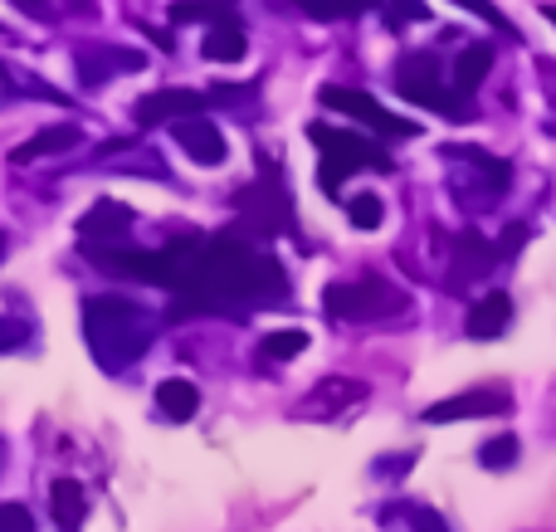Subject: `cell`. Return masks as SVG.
Here are the masks:
<instances>
[{
    "label": "cell",
    "mask_w": 556,
    "mask_h": 532,
    "mask_svg": "<svg viewBox=\"0 0 556 532\" xmlns=\"http://www.w3.org/2000/svg\"><path fill=\"white\" fill-rule=\"evenodd\" d=\"M84 338L93 347V362L103 371H127L156 338V318L132 299L98 293L84 303Z\"/></svg>",
    "instance_id": "obj_1"
},
{
    "label": "cell",
    "mask_w": 556,
    "mask_h": 532,
    "mask_svg": "<svg viewBox=\"0 0 556 532\" xmlns=\"http://www.w3.org/2000/svg\"><path fill=\"white\" fill-rule=\"evenodd\" d=\"M307 137H313L317 147H323V172H317V186H323L327 195H337V186L346 181L352 172H391V152H381L376 142H366V137L356 132H342V127H327V123H313L307 127Z\"/></svg>",
    "instance_id": "obj_2"
},
{
    "label": "cell",
    "mask_w": 556,
    "mask_h": 532,
    "mask_svg": "<svg viewBox=\"0 0 556 532\" xmlns=\"http://www.w3.org/2000/svg\"><path fill=\"white\" fill-rule=\"evenodd\" d=\"M323 308L332 313L337 322H371V318H395V313H405L410 299H405L395 283H386L381 274H366V279H352V283H327Z\"/></svg>",
    "instance_id": "obj_3"
},
{
    "label": "cell",
    "mask_w": 556,
    "mask_h": 532,
    "mask_svg": "<svg viewBox=\"0 0 556 532\" xmlns=\"http://www.w3.org/2000/svg\"><path fill=\"white\" fill-rule=\"evenodd\" d=\"M395 88H401V98L434 107V113L454 117V123H469V117H473V103H469V98L454 93V88H444L440 59H434V54H410V59H401V68H395Z\"/></svg>",
    "instance_id": "obj_4"
},
{
    "label": "cell",
    "mask_w": 556,
    "mask_h": 532,
    "mask_svg": "<svg viewBox=\"0 0 556 532\" xmlns=\"http://www.w3.org/2000/svg\"><path fill=\"white\" fill-rule=\"evenodd\" d=\"M240 235H278L293 230V201H288L283 181H254L240 191Z\"/></svg>",
    "instance_id": "obj_5"
},
{
    "label": "cell",
    "mask_w": 556,
    "mask_h": 532,
    "mask_svg": "<svg viewBox=\"0 0 556 532\" xmlns=\"http://www.w3.org/2000/svg\"><path fill=\"white\" fill-rule=\"evenodd\" d=\"M327 107H337V113H346V117H356V123H366L371 132H381V137H415L420 132V123H410V117H395V113H386L381 103H376L371 93H362V88H342V84H327L323 93Z\"/></svg>",
    "instance_id": "obj_6"
},
{
    "label": "cell",
    "mask_w": 556,
    "mask_h": 532,
    "mask_svg": "<svg viewBox=\"0 0 556 532\" xmlns=\"http://www.w3.org/2000/svg\"><path fill=\"white\" fill-rule=\"evenodd\" d=\"M211 107V93H195V88H156V93L137 98V123L156 127V123H181V117H201Z\"/></svg>",
    "instance_id": "obj_7"
},
{
    "label": "cell",
    "mask_w": 556,
    "mask_h": 532,
    "mask_svg": "<svg viewBox=\"0 0 556 532\" xmlns=\"http://www.w3.org/2000/svg\"><path fill=\"white\" fill-rule=\"evenodd\" d=\"M513 410V396L508 391H464V396H450V401H434L425 410L430 426H450V420H473V416H508Z\"/></svg>",
    "instance_id": "obj_8"
},
{
    "label": "cell",
    "mask_w": 556,
    "mask_h": 532,
    "mask_svg": "<svg viewBox=\"0 0 556 532\" xmlns=\"http://www.w3.org/2000/svg\"><path fill=\"white\" fill-rule=\"evenodd\" d=\"M74 64H78L84 88H98V84H108L117 68H123V74H132V68H142L147 59L137 54V49H117V45H78L74 49Z\"/></svg>",
    "instance_id": "obj_9"
},
{
    "label": "cell",
    "mask_w": 556,
    "mask_h": 532,
    "mask_svg": "<svg viewBox=\"0 0 556 532\" xmlns=\"http://www.w3.org/2000/svg\"><path fill=\"white\" fill-rule=\"evenodd\" d=\"M176 142L186 147V156L201 166H220L225 162V137L220 127L211 123V117H181V123H172Z\"/></svg>",
    "instance_id": "obj_10"
},
{
    "label": "cell",
    "mask_w": 556,
    "mask_h": 532,
    "mask_svg": "<svg viewBox=\"0 0 556 532\" xmlns=\"http://www.w3.org/2000/svg\"><path fill=\"white\" fill-rule=\"evenodd\" d=\"M450 250H454V283H464V279H473V274H489L493 264L503 259V244H493V240H483L479 230H459L450 240Z\"/></svg>",
    "instance_id": "obj_11"
},
{
    "label": "cell",
    "mask_w": 556,
    "mask_h": 532,
    "mask_svg": "<svg viewBox=\"0 0 556 532\" xmlns=\"http://www.w3.org/2000/svg\"><path fill=\"white\" fill-rule=\"evenodd\" d=\"M78 142H84V132H78V123H54V127H45V132H35V137H29V142H20L15 152H10V162H15V166H29V162H45V156L74 152Z\"/></svg>",
    "instance_id": "obj_12"
},
{
    "label": "cell",
    "mask_w": 556,
    "mask_h": 532,
    "mask_svg": "<svg viewBox=\"0 0 556 532\" xmlns=\"http://www.w3.org/2000/svg\"><path fill=\"white\" fill-rule=\"evenodd\" d=\"M513 322V299L508 293H489V299H479L469 308V318H464V332L469 338H503Z\"/></svg>",
    "instance_id": "obj_13"
},
{
    "label": "cell",
    "mask_w": 556,
    "mask_h": 532,
    "mask_svg": "<svg viewBox=\"0 0 556 532\" xmlns=\"http://www.w3.org/2000/svg\"><path fill=\"white\" fill-rule=\"evenodd\" d=\"M127 225H132V211H127L123 201H98L93 211L78 220V235H84V244H98V240H117V235H127Z\"/></svg>",
    "instance_id": "obj_14"
},
{
    "label": "cell",
    "mask_w": 556,
    "mask_h": 532,
    "mask_svg": "<svg viewBox=\"0 0 556 532\" xmlns=\"http://www.w3.org/2000/svg\"><path fill=\"white\" fill-rule=\"evenodd\" d=\"M244 49H250V39H244V25L240 20H220V25H211V35L201 39V54L215 59V64H240Z\"/></svg>",
    "instance_id": "obj_15"
},
{
    "label": "cell",
    "mask_w": 556,
    "mask_h": 532,
    "mask_svg": "<svg viewBox=\"0 0 556 532\" xmlns=\"http://www.w3.org/2000/svg\"><path fill=\"white\" fill-rule=\"evenodd\" d=\"M49 498H54V523H59V532H78V528H84V518H88L84 484H74V479H59Z\"/></svg>",
    "instance_id": "obj_16"
},
{
    "label": "cell",
    "mask_w": 556,
    "mask_h": 532,
    "mask_svg": "<svg viewBox=\"0 0 556 532\" xmlns=\"http://www.w3.org/2000/svg\"><path fill=\"white\" fill-rule=\"evenodd\" d=\"M156 410H162L166 420H191L195 410H201V391H195L191 381L172 377V381H162V387H156Z\"/></svg>",
    "instance_id": "obj_17"
},
{
    "label": "cell",
    "mask_w": 556,
    "mask_h": 532,
    "mask_svg": "<svg viewBox=\"0 0 556 532\" xmlns=\"http://www.w3.org/2000/svg\"><path fill=\"white\" fill-rule=\"evenodd\" d=\"M362 396H366L362 381H323V387H317L313 396H307L303 416H332V410L352 406V401H362Z\"/></svg>",
    "instance_id": "obj_18"
},
{
    "label": "cell",
    "mask_w": 556,
    "mask_h": 532,
    "mask_svg": "<svg viewBox=\"0 0 556 532\" xmlns=\"http://www.w3.org/2000/svg\"><path fill=\"white\" fill-rule=\"evenodd\" d=\"M493 68V45H469L459 54V64H454V93L473 98V88L483 84V74Z\"/></svg>",
    "instance_id": "obj_19"
},
{
    "label": "cell",
    "mask_w": 556,
    "mask_h": 532,
    "mask_svg": "<svg viewBox=\"0 0 556 532\" xmlns=\"http://www.w3.org/2000/svg\"><path fill=\"white\" fill-rule=\"evenodd\" d=\"M298 10H307L313 20H352L366 15V10H381L386 0H293Z\"/></svg>",
    "instance_id": "obj_20"
},
{
    "label": "cell",
    "mask_w": 556,
    "mask_h": 532,
    "mask_svg": "<svg viewBox=\"0 0 556 532\" xmlns=\"http://www.w3.org/2000/svg\"><path fill=\"white\" fill-rule=\"evenodd\" d=\"M303 347H307V332L303 328H283V332H269V338L260 342V357L264 362H293Z\"/></svg>",
    "instance_id": "obj_21"
},
{
    "label": "cell",
    "mask_w": 556,
    "mask_h": 532,
    "mask_svg": "<svg viewBox=\"0 0 556 532\" xmlns=\"http://www.w3.org/2000/svg\"><path fill=\"white\" fill-rule=\"evenodd\" d=\"M518 435H493L489 440V445H483L479 449V465L483 469H513V465H518Z\"/></svg>",
    "instance_id": "obj_22"
},
{
    "label": "cell",
    "mask_w": 556,
    "mask_h": 532,
    "mask_svg": "<svg viewBox=\"0 0 556 532\" xmlns=\"http://www.w3.org/2000/svg\"><path fill=\"white\" fill-rule=\"evenodd\" d=\"M346 220L356 225V230H376V225L386 220V205H381V195H356V201H346Z\"/></svg>",
    "instance_id": "obj_23"
},
{
    "label": "cell",
    "mask_w": 556,
    "mask_h": 532,
    "mask_svg": "<svg viewBox=\"0 0 556 532\" xmlns=\"http://www.w3.org/2000/svg\"><path fill=\"white\" fill-rule=\"evenodd\" d=\"M0 532H35V514L25 504H0Z\"/></svg>",
    "instance_id": "obj_24"
},
{
    "label": "cell",
    "mask_w": 556,
    "mask_h": 532,
    "mask_svg": "<svg viewBox=\"0 0 556 532\" xmlns=\"http://www.w3.org/2000/svg\"><path fill=\"white\" fill-rule=\"evenodd\" d=\"M386 20H391V25H401V20H425L430 15V10H425V0H386Z\"/></svg>",
    "instance_id": "obj_25"
},
{
    "label": "cell",
    "mask_w": 556,
    "mask_h": 532,
    "mask_svg": "<svg viewBox=\"0 0 556 532\" xmlns=\"http://www.w3.org/2000/svg\"><path fill=\"white\" fill-rule=\"evenodd\" d=\"M459 5H464V10H473V15H483V20H489V25H493V29H503V35H513L508 15H503V10H498V5H493V0H459Z\"/></svg>",
    "instance_id": "obj_26"
},
{
    "label": "cell",
    "mask_w": 556,
    "mask_h": 532,
    "mask_svg": "<svg viewBox=\"0 0 556 532\" xmlns=\"http://www.w3.org/2000/svg\"><path fill=\"white\" fill-rule=\"evenodd\" d=\"M29 342V328L20 318H0V352H15Z\"/></svg>",
    "instance_id": "obj_27"
},
{
    "label": "cell",
    "mask_w": 556,
    "mask_h": 532,
    "mask_svg": "<svg viewBox=\"0 0 556 532\" xmlns=\"http://www.w3.org/2000/svg\"><path fill=\"white\" fill-rule=\"evenodd\" d=\"M410 528L415 532H450V523H444L434 508H410Z\"/></svg>",
    "instance_id": "obj_28"
},
{
    "label": "cell",
    "mask_w": 556,
    "mask_h": 532,
    "mask_svg": "<svg viewBox=\"0 0 556 532\" xmlns=\"http://www.w3.org/2000/svg\"><path fill=\"white\" fill-rule=\"evenodd\" d=\"M10 5H20V10H29V15H39V10L49 5V0H10Z\"/></svg>",
    "instance_id": "obj_29"
},
{
    "label": "cell",
    "mask_w": 556,
    "mask_h": 532,
    "mask_svg": "<svg viewBox=\"0 0 556 532\" xmlns=\"http://www.w3.org/2000/svg\"><path fill=\"white\" fill-rule=\"evenodd\" d=\"M542 15H547V20H552V25H556V5H542Z\"/></svg>",
    "instance_id": "obj_30"
},
{
    "label": "cell",
    "mask_w": 556,
    "mask_h": 532,
    "mask_svg": "<svg viewBox=\"0 0 556 532\" xmlns=\"http://www.w3.org/2000/svg\"><path fill=\"white\" fill-rule=\"evenodd\" d=\"M5 250H10V240H5V235H0V259H5Z\"/></svg>",
    "instance_id": "obj_31"
},
{
    "label": "cell",
    "mask_w": 556,
    "mask_h": 532,
    "mask_svg": "<svg viewBox=\"0 0 556 532\" xmlns=\"http://www.w3.org/2000/svg\"><path fill=\"white\" fill-rule=\"evenodd\" d=\"M0 465H5V440H0Z\"/></svg>",
    "instance_id": "obj_32"
},
{
    "label": "cell",
    "mask_w": 556,
    "mask_h": 532,
    "mask_svg": "<svg viewBox=\"0 0 556 532\" xmlns=\"http://www.w3.org/2000/svg\"><path fill=\"white\" fill-rule=\"evenodd\" d=\"M220 5H230V0H220Z\"/></svg>",
    "instance_id": "obj_33"
}]
</instances>
